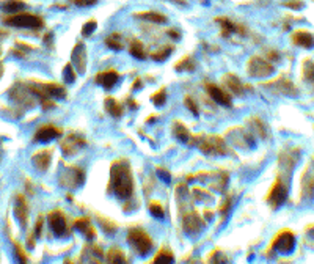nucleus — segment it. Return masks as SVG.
<instances>
[{
	"label": "nucleus",
	"instance_id": "obj_24",
	"mask_svg": "<svg viewBox=\"0 0 314 264\" xmlns=\"http://www.w3.org/2000/svg\"><path fill=\"white\" fill-rule=\"evenodd\" d=\"M76 228L87 236V239H94V238H96V228L93 227L91 220L88 217H79L76 220Z\"/></svg>",
	"mask_w": 314,
	"mask_h": 264
},
{
	"label": "nucleus",
	"instance_id": "obj_14",
	"mask_svg": "<svg viewBox=\"0 0 314 264\" xmlns=\"http://www.w3.org/2000/svg\"><path fill=\"white\" fill-rule=\"evenodd\" d=\"M265 87L270 88V90L275 91L277 94H284V96H297V93H298L296 85L292 84L291 80H288V79L274 80V82H269Z\"/></svg>",
	"mask_w": 314,
	"mask_h": 264
},
{
	"label": "nucleus",
	"instance_id": "obj_3",
	"mask_svg": "<svg viewBox=\"0 0 314 264\" xmlns=\"http://www.w3.org/2000/svg\"><path fill=\"white\" fill-rule=\"evenodd\" d=\"M25 88L32 94L43 99H63L66 98V88L55 82H30Z\"/></svg>",
	"mask_w": 314,
	"mask_h": 264
},
{
	"label": "nucleus",
	"instance_id": "obj_51",
	"mask_svg": "<svg viewBox=\"0 0 314 264\" xmlns=\"http://www.w3.org/2000/svg\"><path fill=\"white\" fill-rule=\"evenodd\" d=\"M2 76H3V63L0 62V79H2Z\"/></svg>",
	"mask_w": 314,
	"mask_h": 264
},
{
	"label": "nucleus",
	"instance_id": "obj_38",
	"mask_svg": "<svg viewBox=\"0 0 314 264\" xmlns=\"http://www.w3.org/2000/svg\"><path fill=\"white\" fill-rule=\"evenodd\" d=\"M173 52V47H170V46H165V47H162L160 51H157L153 53V60H156V62H163L165 58H168L170 53Z\"/></svg>",
	"mask_w": 314,
	"mask_h": 264
},
{
	"label": "nucleus",
	"instance_id": "obj_23",
	"mask_svg": "<svg viewBox=\"0 0 314 264\" xmlns=\"http://www.w3.org/2000/svg\"><path fill=\"white\" fill-rule=\"evenodd\" d=\"M120 80V74L115 71V70H105V71H101L98 76H96V82L102 87V88H107V90H110V88L115 87Z\"/></svg>",
	"mask_w": 314,
	"mask_h": 264
},
{
	"label": "nucleus",
	"instance_id": "obj_48",
	"mask_svg": "<svg viewBox=\"0 0 314 264\" xmlns=\"http://www.w3.org/2000/svg\"><path fill=\"white\" fill-rule=\"evenodd\" d=\"M157 175L160 176V178L165 181V182H170V179H172V176H170V173L167 172V170H163V168H157Z\"/></svg>",
	"mask_w": 314,
	"mask_h": 264
},
{
	"label": "nucleus",
	"instance_id": "obj_11",
	"mask_svg": "<svg viewBox=\"0 0 314 264\" xmlns=\"http://www.w3.org/2000/svg\"><path fill=\"white\" fill-rule=\"evenodd\" d=\"M47 220H49V225L52 228V231L57 236H65L68 231V220L65 217V214L60 211V209H53L47 215Z\"/></svg>",
	"mask_w": 314,
	"mask_h": 264
},
{
	"label": "nucleus",
	"instance_id": "obj_28",
	"mask_svg": "<svg viewBox=\"0 0 314 264\" xmlns=\"http://www.w3.org/2000/svg\"><path fill=\"white\" fill-rule=\"evenodd\" d=\"M105 258H107V263H113V264L127 263V258H126L124 252H122V250L118 248V247H112L110 250H108L107 255H105Z\"/></svg>",
	"mask_w": 314,
	"mask_h": 264
},
{
	"label": "nucleus",
	"instance_id": "obj_12",
	"mask_svg": "<svg viewBox=\"0 0 314 264\" xmlns=\"http://www.w3.org/2000/svg\"><path fill=\"white\" fill-rule=\"evenodd\" d=\"M302 198L303 200L314 198V159L306 167V170L302 176Z\"/></svg>",
	"mask_w": 314,
	"mask_h": 264
},
{
	"label": "nucleus",
	"instance_id": "obj_16",
	"mask_svg": "<svg viewBox=\"0 0 314 264\" xmlns=\"http://www.w3.org/2000/svg\"><path fill=\"white\" fill-rule=\"evenodd\" d=\"M15 217L20 223V227H27V220H29V205L24 195L17 194L15 198Z\"/></svg>",
	"mask_w": 314,
	"mask_h": 264
},
{
	"label": "nucleus",
	"instance_id": "obj_2",
	"mask_svg": "<svg viewBox=\"0 0 314 264\" xmlns=\"http://www.w3.org/2000/svg\"><path fill=\"white\" fill-rule=\"evenodd\" d=\"M195 143L200 148V151L209 156H225L228 154V145L220 135L208 134V135H196Z\"/></svg>",
	"mask_w": 314,
	"mask_h": 264
},
{
	"label": "nucleus",
	"instance_id": "obj_42",
	"mask_svg": "<svg viewBox=\"0 0 314 264\" xmlns=\"http://www.w3.org/2000/svg\"><path fill=\"white\" fill-rule=\"evenodd\" d=\"M15 253H16L17 261H20V263H27V261H29V260H27V255L24 252L22 246H20V244H17V242H15Z\"/></svg>",
	"mask_w": 314,
	"mask_h": 264
},
{
	"label": "nucleus",
	"instance_id": "obj_37",
	"mask_svg": "<svg viewBox=\"0 0 314 264\" xmlns=\"http://www.w3.org/2000/svg\"><path fill=\"white\" fill-rule=\"evenodd\" d=\"M251 124H253L255 131L258 132L256 135H259V137H261V139H267V135H269V132H267V126H265V123H264L262 120L255 118V121H251Z\"/></svg>",
	"mask_w": 314,
	"mask_h": 264
},
{
	"label": "nucleus",
	"instance_id": "obj_31",
	"mask_svg": "<svg viewBox=\"0 0 314 264\" xmlns=\"http://www.w3.org/2000/svg\"><path fill=\"white\" fill-rule=\"evenodd\" d=\"M195 62L192 57H184L182 60H179L176 65H174V70L176 71H184V72H192L195 70Z\"/></svg>",
	"mask_w": 314,
	"mask_h": 264
},
{
	"label": "nucleus",
	"instance_id": "obj_46",
	"mask_svg": "<svg viewBox=\"0 0 314 264\" xmlns=\"http://www.w3.org/2000/svg\"><path fill=\"white\" fill-rule=\"evenodd\" d=\"M71 3L77 5V6H91L98 2V0H70Z\"/></svg>",
	"mask_w": 314,
	"mask_h": 264
},
{
	"label": "nucleus",
	"instance_id": "obj_39",
	"mask_svg": "<svg viewBox=\"0 0 314 264\" xmlns=\"http://www.w3.org/2000/svg\"><path fill=\"white\" fill-rule=\"evenodd\" d=\"M303 77L308 80H314V62L313 60H305L303 62Z\"/></svg>",
	"mask_w": 314,
	"mask_h": 264
},
{
	"label": "nucleus",
	"instance_id": "obj_43",
	"mask_svg": "<svg viewBox=\"0 0 314 264\" xmlns=\"http://www.w3.org/2000/svg\"><path fill=\"white\" fill-rule=\"evenodd\" d=\"M283 6H286V8H291V10L298 11V10H302V8H303L305 3L302 2V0H288V2H284V3H283Z\"/></svg>",
	"mask_w": 314,
	"mask_h": 264
},
{
	"label": "nucleus",
	"instance_id": "obj_36",
	"mask_svg": "<svg viewBox=\"0 0 314 264\" xmlns=\"http://www.w3.org/2000/svg\"><path fill=\"white\" fill-rule=\"evenodd\" d=\"M151 101L154 103V106L157 107H160L167 103V88L165 87H162L159 91H156L153 96H151Z\"/></svg>",
	"mask_w": 314,
	"mask_h": 264
},
{
	"label": "nucleus",
	"instance_id": "obj_20",
	"mask_svg": "<svg viewBox=\"0 0 314 264\" xmlns=\"http://www.w3.org/2000/svg\"><path fill=\"white\" fill-rule=\"evenodd\" d=\"M71 58H72V65L77 68V72L84 74L87 71V51L85 46L82 43H77L76 47L71 52Z\"/></svg>",
	"mask_w": 314,
	"mask_h": 264
},
{
	"label": "nucleus",
	"instance_id": "obj_52",
	"mask_svg": "<svg viewBox=\"0 0 314 264\" xmlns=\"http://www.w3.org/2000/svg\"><path fill=\"white\" fill-rule=\"evenodd\" d=\"M174 3H181V5H186V0H172Z\"/></svg>",
	"mask_w": 314,
	"mask_h": 264
},
{
	"label": "nucleus",
	"instance_id": "obj_44",
	"mask_svg": "<svg viewBox=\"0 0 314 264\" xmlns=\"http://www.w3.org/2000/svg\"><path fill=\"white\" fill-rule=\"evenodd\" d=\"M184 104H186V107L187 109L192 112L193 115H198V107H196V104H195V101L190 98V96H186V99H184Z\"/></svg>",
	"mask_w": 314,
	"mask_h": 264
},
{
	"label": "nucleus",
	"instance_id": "obj_40",
	"mask_svg": "<svg viewBox=\"0 0 314 264\" xmlns=\"http://www.w3.org/2000/svg\"><path fill=\"white\" fill-rule=\"evenodd\" d=\"M63 79L66 84H72L74 80H76V72H74V68H72V63H68L63 70Z\"/></svg>",
	"mask_w": 314,
	"mask_h": 264
},
{
	"label": "nucleus",
	"instance_id": "obj_30",
	"mask_svg": "<svg viewBox=\"0 0 314 264\" xmlns=\"http://www.w3.org/2000/svg\"><path fill=\"white\" fill-rule=\"evenodd\" d=\"M129 52L132 53V57H135L137 60H145L146 58V52H145V46H143L139 39H135V41L131 43L129 46Z\"/></svg>",
	"mask_w": 314,
	"mask_h": 264
},
{
	"label": "nucleus",
	"instance_id": "obj_41",
	"mask_svg": "<svg viewBox=\"0 0 314 264\" xmlns=\"http://www.w3.org/2000/svg\"><path fill=\"white\" fill-rule=\"evenodd\" d=\"M96 27H98V22L94 21V19H91V21H88L84 27H82V35L90 36L91 33H94V30H96Z\"/></svg>",
	"mask_w": 314,
	"mask_h": 264
},
{
	"label": "nucleus",
	"instance_id": "obj_29",
	"mask_svg": "<svg viewBox=\"0 0 314 264\" xmlns=\"http://www.w3.org/2000/svg\"><path fill=\"white\" fill-rule=\"evenodd\" d=\"M174 261V255L170 248L167 247H162L159 250V253L154 256L153 263H157V264H168V263H173Z\"/></svg>",
	"mask_w": 314,
	"mask_h": 264
},
{
	"label": "nucleus",
	"instance_id": "obj_7",
	"mask_svg": "<svg viewBox=\"0 0 314 264\" xmlns=\"http://www.w3.org/2000/svg\"><path fill=\"white\" fill-rule=\"evenodd\" d=\"M286 198H288V186H286L281 176H278L267 194V203L274 209H278L281 205H284Z\"/></svg>",
	"mask_w": 314,
	"mask_h": 264
},
{
	"label": "nucleus",
	"instance_id": "obj_9",
	"mask_svg": "<svg viewBox=\"0 0 314 264\" xmlns=\"http://www.w3.org/2000/svg\"><path fill=\"white\" fill-rule=\"evenodd\" d=\"M85 181V173L79 167H68V170H65L60 175V184L63 187L70 189H77L84 184Z\"/></svg>",
	"mask_w": 314,
	"mask_h": 264
},
{
	"label": "nucleus",
	"instance_id": "obj_4",
	"mask_svg": "<svg viewBox=\"0 0 314 264\" xmlns=\"http://www.w3.org/2000/svg\"><path fill=\"white\" fill-rule=\"evenodd\" d=\"M127 242L131 244V247L135 250V253H139L140 256L148 255L154 247L153 239L149 238V234L143 228H139V227L129 229Z\"/></svg>",
	"mask_w": 314,
	"mask_h": 264
},
{
	"label": "nucleus",
	"instance_id": "obj_53",
	"mask_svg": "<svg viewBox=\"0 0 314 264\" xmlns=\"http://www.w3.org/2000/svg\"><path fill=\"white\" fill-rule=\"evenodd\" d=\"M0 158H2V150H0Z\"/></svg>",
	"mask_w": 314,
	"mask_h": 264
},
{
	"label": "nucleus",
	"instance_id": "obj_5",
	"mask_svg": "<svg viewBox=\"0 0 314 264\" xmlns=\"http://www.w3.org/2000/svg\"><path fill=\"white\" fill-rule=\"evenodd\" d=\"M3 24L10 25V27L32 29V30H38V29H43V27H44L43 18H39L36 15H32V13H16V15L5 16L3 18Z\"/></svg>",
	"mask_w": 314,
	"mask_h": 264
},
{
	"label": "nucleus",
	"instance_id": "obj_10",
	"mask_svg": "<svg viewBox=\"0 0 314 264\" xmlns=\"http://www.w3.org/2000/svg\"><path fill=\"white\" fill-rule=\"evenodd\" d=\"M87 145V141L84 139V135H80L79 132H70L65 137V140L61 141V151L65 156H74L80 148H84Z\"/></svg>",
	"mask_w": 314,
	"mask_h": 264
},
{
	"label": "nucleus",
	"instance_id": "obj_26",
	"mask_svg": "<svg viewBox=\"0 0 314 264\" xmlns=\"http://www.w3.org/2000/svg\"><path fill=\"white\" fill-rule=\"evenodd\" d=\"M104 104H105V110L110 113L113 118H120L122 115V106L115 98L107 96L105 101H104Z\"/></svg>",
	"mask_w": 314,
	"mask_h": 264
},
{
	"label": "nucleus",
	"instance_id": "obj_8",
	"mask_svg": "<svg viewBox=\"0 0 314 264\" xmlns=\"http://www.w3.org/2000/svg\"><path fill=\"white\" fill-rule=\"evenodd\" d=\"M294 248H296V234L291 229L279 231L270 244V250H275V252H279V253H291Z\"/></svg>",
	"mask_w": 314,
	"mask_h": 264
},
{
	"label": "nucleus",
	"instance_id": "obj_1",
	"mask_svg": "<svg viewBox=\"0 0 314 264\" xmlns=\"http://www.w3.org/2000/svg\"><path fill=\"white\" fill-rule=\"evenodd\" d=\"M134 176L129 162L124 159L115 160L110 168V191L118 198L127 200L134 195Z\"/></svg>",
	"mask_w": 314,
	"mask_h": 264
},
{
	"label": "nucleus",
	"instance_id": "obj_49",
	"mask_svg": "<svg viewBox=\"0 0 314 264\" xmlns=\"http://www.w3.org/2000/svg\"><path fill=\"white\" fill-rule=\"evenodd\" d=\"M167 33H168V36H172L174 39H179L181 38V33L177 32L176 29H170V30H167Z\"/></svg>",
	"mask_w": 314,
	"mask_h": 264
},
{
	"label": "nucleus",
	"instance_id": "obj_47",
	"mask_svg": "<svg viewBox=\"0 0 314 264\" xmlns=\"http://www.w3.org/2000/svg\"><path fill=\"white\" fill-rule=\"evenodd\" d=\"M231 205H233V201H231V198H227V200H225L223 205H222L220 208H218V211H220L222 214H227V212L229 211Z\"/></svg>",
	"mask_w": 314,
	"mask_h": 264
},
{
	"label": "nucleus",
	"instance_id": "obj_18",
	"mask_svg": "<svg viewBox=\"0 0 314 264\" xmlns=\"http://www.w3.org/2000/svg\"><path fill=\"white\" fill-rule=\"evenodd\" d=\"M206 91L209 93V96L212 98L217 104H220V106H225V107H231V96L227 93V91H223L220 87H217L215 84L212 82H206Z\"/></svg>",
	"mask_w": 314,
	"mask_h": 264
},
{
	"label": "nucleus",
	"instance_id": "obj_33",
	"mask_svg": "<svg viewBox=\"0 0 314 264\" xmlns=\"http://www.w3.org/2000/svg\"><path fill=\"white\" fill-rule=\"evenodd\" d=\"M25 8V3L20 2V0H8V2L3 3V11L11 13V15H16V13H20Z\"/></svg>",
	"mask_w": 314,
	"mask_h": 264
},
{
	"label": "nucleus",
	"instance_id": "obj_50",
	"mask_svg": "<svg viewBox=\"0 0 314 264\" xmlns=\"http://www.w3.org/2000/svg\"><path fill=\"white\" fill-rule=\"evenodd\" d=\"M140 87H141V84H140V79H137V80H135V85H134L132 88H134V90H139Z\"/></svg>",
	"mask_w": 314,
	"mask_h": 264
},
{
	"label": "nucleus",
	"instance_id": "obj_13",
	"mask_svg": "<svg viewBox=\"0 0 314 264\" xmlns=\"http://www.w3.org/2000/svg\"><path fill=\"white\" fill-rule=\"evenodd\" d=\"M215 21L218 22V25L222 27V35L225 38H228L229 35H233V33H236V35H241V36L247 35V29H245L242 24H239L236 21H231V19H228V18H217Z\"/></svg>",
	"mask_w": 314,
	"mask_h": 264
},
{
	"label": "nucleus",
	"instance_id": "obj_35",
	"mask_svg": "<svg viewBox=\"0 0 314 264\" xmlns=\"http://www.w3.org/2000/svg\"><path fill=\"white\" fill-rule=\"evenodd\" d=\"M149 212L153 214V217H156V219H163V215H165V211H163V206L160 205L159 201H156V200H153V201H149Z\"/></svg>",
	"mask_w": 314,
	"mask_h": 264
},
{
	"label": "nucleus",
	"instance_id": "obj_32",
	"mask_svg": "<svg viewBox=\"0 0 314 264\" xmlns=\"http://www.w3.org/2000/svg\"><path fill=\"white\" fill-rule=\"evenodd\" d=\"M96 219H98V222H99V225L102 227V229H104V231H105L107 234H115V233H117L118 225H117V223H115L113 220L102 217V215H96Z\"/></svg>",
	"mask_w": 314,
	"mask_h": 264
},
{
	"label": "nucleus",
	"instance_id": "obj_21",
	"mask_svg": "<svg viewBox=\"0 0 314 264\" xmlns=\"http://www.w3.org/2000/svg\"><path fill=\"white\" fill-rule=\"evenodd\" d=\"M223 84H225V87L228 88V90L233 93V94H236V96H241V94H244L245 93V90H247V87H245L242 82H241V79H239L236 74H233V72H228V74H225L223 76Z\"/></svg>",
	"mask_w": 314,
	"mask_h": 264
},
{
	"label": "nucleus",
	"instance_id": "obj_22",
	"mask_svg": "<svg viewBox=\"0 0 314 264\" xmlns=\"http://www.w3.org/2000/svg\"><path fill=\"white\" fill-rule=\"evenodd\" d=\"M292 43L303 49H313L314 47V35L308 30H296L292 33Z\"/></svg>",
	"mask_w": 314,
	"mask_h": 264
},
{
	"label": "nucleus",
	"instance_id": "obj_45",
	"mask_svg": "<svg viewBox=\"0 0 314 264\" xmlns=\"http://www.w3.org/2000/svg\"><path fill=\"white\" fill-rule=\"evenodd\" d=\"M43 223H44L43 215H38V219H36V225H35V236H36V238H39V236H41V231H43Z\"/></svg>",
	"mask_w": 314,
	"mask_h": 264
},
{
	"label": "nucleus",
	"instance_id": "obj_27",
	"mask_svg": "<svg viewBox=\"0 0 314 264\" xmlns=\"http://www.w3.org/2000/svg\"><path fill=\"white\" fill-rule=\"evenodd\" d=\"M173 134H174V137L177 140H181V141H189V139H190L189 129L186 127V124L181 123L179 120H174L173 121Z\"/></svg>",
	"mask_w": 314,
	"mask_h": 264
},
{
	"label": "nucleus",
	"instance_id": "obj_34",
	"mask_svg": "<svg viewBox=\"0 0 314 264\" xmlns=\"http://www.w3.org/2000/svg\"><path fill=\"white\" fill-rule=\"evenodd\" d=\"M105 46L110 47L112 51H121L122 49V43L120 39V33L118 32H112L110 35L105 38Z\"/></svg>",
	"mask_w": 314,
	"mask_h": 264
},
{
	"label": "nucleus",
	"instance_id": "obj_15",
	"mask_svg": "<svg viewBox=\"0 0 314 264\" xmlns=\"http://www.w3.org/2000/svg\"><path fill=\"white\" fill-rule=\"evenodd\" d=\"M52 148H46V150H39L32 156V162L38 172H47V168L51 167L52 162Z\"/></svg>",
	"mask_w": 314,
	"mask_h": 264
},
{
	"label": "nucleus",
	"instance_id": "obj_6",
	"mask_svg": "<svg viewBox=\"0 0 314 264\" xmlns=\"http://www.w3.org/2000/svg\"><path fill=\"white\" fill-rule=\"evenodd\" d=\"M274 72V65H272L269 60H265L262 57H251L247 63V74L250 77L255 79H262L267 77Z\"/></svg>",
	"mask_w": 314,
	"mask_h": 264
},
{
	"label": "nucleus",
	"instance_id": "obj_19",
	"mask_svg": "<svg viewBox=\"0 0 314 264\" xmlns=\"http://www.w3.org/2000/svg\"><path fill=\"white\" fill-rule=\"evenodd\" d=\"M182 228L189 234H198L203 228V220L196 212H189L182 219Z\"/></svg>",
	"mask_w": 314,
	"mask_h": 264
},
{
	"label": "nucleus",
	"instance_id": "obj_25",
	"mask_svg": "<svg viewBox=\"0 0 314 264\" xmlns=\"http://www.w3.org/2000/svg\"><path fill=\"white\" fill-rule=\"evenodd\" d=\"M135 18L143 19V21L153 22V24H165L167 22V16L160 15L157 11H140V13H134Z\"/></svg>",
	"mask_w": 314,
	"mask_h": 264
},
{
	"label": "nucleus",
	"instance_id": "obj_17",
	"mask_svg": "<svg viewBox=\"0 0 314 264\" xmlns=\"http://www.w3.org/2000/svg\"><path fill=\"white\" fill-rule=\"evenodd\" d=\"M60 135H61V129H58V127L52 126V124H46V126H41L39 129L35 132L33 140L39 141V143H47V141L58 139Z\"/></svg>",
	"mask_w": 314,
	"mask_h": 264
}]
</instances>
